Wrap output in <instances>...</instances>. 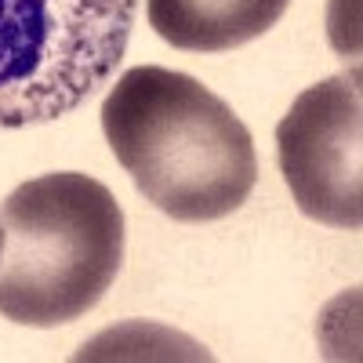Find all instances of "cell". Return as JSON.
Returning <instances> with one entry per match:
<instances>
[{
  "mask_svg": "<svg viewBox=\"0 0 363 363\" xmlns=\"http://www.w3.org/2000/svg\"><path fill=\"white\" fill-rule=\"evenodd\" d=\"M102 131L135 189L167 218H229L258 182L247 124L196 77L135 66L102 102Z\"/></svg>",
  "mask_w": 363,
  "mask_h": 363,
  "instance_id": "cell-1",
  "label": "cell"
},
{
  "mask_svg": "<svg viewBox=\"0 0 363 363\" xmlns=\"http://www.w3.org/2000/svg\"><path fill=\"white\" fill-rule=\"evenodd\" d=\"M0 316L62 327L95 309L124 262V211L99 178H29L0 211Z\"/></svg>",
  "mask_w": 363,
  "mask_h": 363,
  "instance_id": "cell-2",
  "label": "cell"
},
{
  "mask_svg": "<svg viewBox=\"0 0 363 363\" xmlns=\"http://www.w3.org/2000/svg\"><path fill=\"white\" fill-rule=\"evenodd\" d=\"M138 0H0V131L73 113L116 77Z\"/></svg>",
  "mask_w": 363,
  "mask_h": 363,
  "instance_id": "cell-3",
  "label": "cell"
},
{
  "mask_svg": "<svg viewBox=\"0 0 363 363\" xmlns=\"http://www.w3.org/2000/svg\"><path fill=\"white\" fill-rule=\"evenodd\" d=\"M284 182L306 218L330 229L363 222V91L359 69L306 87L277 124Z\"/></svg>",
  "mask_w": 363,
  "mask_h": 363,
  "instance_id": "cell-4",
  "label": "cell"
},
{
  "mask_svg": "<svg viewBox=\"0 0 363 363\" xmlns=\"http://www.w3.org/2000/svg\"><path fill=\"white\" fill-rule=\"evenodd\" d=\"M291 0H145L149 26L178 51L222 55L269 33Z\"/></svg>",
  "mask_w": 363,
  "mask_h": 363,
  "instance_id": "cell-5",
  "label": "cell"
},
{
  "mask_svg": "<svg viewBox=\"0 0 363 363\" xmlns=\"http://www.w3.org/2000/svg\"><path fill=\"white\" fill-rule=\"evenodd\" d=\"M0 244H4V229H0Z\"/></svg>",
  "mask_w": 363,
  "mask_h": 363,
  "instance_id": "cell-6",
  "label": "cell"
}]
</instances>
